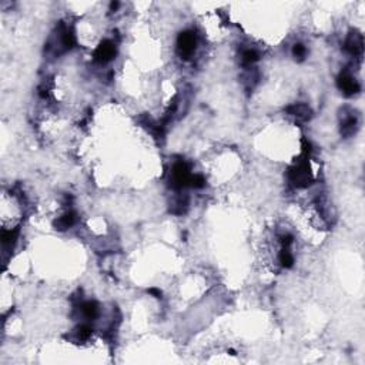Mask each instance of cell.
<instances>
[{"mask_svg": "<svg viewBox=\"0 0 365 365\" xmlns=\"http://www.w3.org/2000/svg\"><path fill=\"white\" fill-rule=\"evenodd\" d=\"M258 59H260V56L258 53L254 50V49H247V50H244V53H243V57H241V60H243V65L244 66H251L254 65L256 62H257Z\"/></svg>", "mask_w": 365, "mask_h": 365, "instance_id": "cell-12", "label": "cell"}, {"mask_svg": "<svg viewBox=\"0 0 365 365\" xmlns=\"http://www.w3.org/2000/svg\"><path fill=\"white\" fill-rule=\"evenodd\" d=\"M76 223V214L75 213H67V214L62 215L60 218H57L56 220V223H54V227L57 228V230H67V228H70V227L73 226Z\"/></svg>", "mask_w": 365, "mask_h": 365, "instance_id": "cell-9", "label": "cell"}, {"mask_svg": "<svg viewBox=\"0 0 365 365\" xmlns=\"http://www.w3.org/2000/svg\"><path fill=\"white\" fill-rule=\"evenodd\" d=\"M195 34L193 32H184L177 39V50L182 59H190L195 52Z\"/></svg>", "mask_w": 365, "mask_h": 365, "instance_id": "cell-3", "label": "cell"}, {"mask_svg": "<svg viewBox=\"0 0 365 365\" xmlns=\"http://www.w3.org/2000/svg\"><path fill=\"white\" fill-rule=\"evenodd\" d=\"M287 111L290 113L291 116L297 117L298 120H302V121H307L308 118L311 117V108L308 107L307 104H304V103L292 104V106L287 108Z\"/></svg>", "mask_w": 365, "mask_h": 365, "instance_id": "cell-7", "label": "cell"}, {"mask_svg": "<svg viewBox=\"0 0 365 365\" xmlns=\"http://www.w3.org/2000/svg\"><path fill=\"white\" fill-rule=\"evenodd\" d=\"M338 87L343 91L345 96H353L360 91V85L355 80L353 76H350L347 72H344L343 75L338 77Z\"/></svg>", "mask_w": 365, "mask_h": 365, "instance_id": "cell-5", "label": "cell"}, {"mask_svg": "<svg viewBox=\"0 0 365 365\" xmlns=\"http://www.w3.org/2000/svg\"><path fill=\"white\" fill-rule=\"evenodd\" d=\"M279 263L284 269H290L294 264V257L291 254L290 247H282L281 253H279Z\"/></svg>", "mask_w": 365, "mask_h": 365, "instance_id": "cell-11", "label": "cell"}, {"mask_svg": "<svg viewBox=\"0 0 365 365\" xmlns=\"http://www.w3.org/2000/svg\"><path fill=\"white\" fill-rule=\"evenodd\" d=\"M345 49L347 52L353 56H361L364 52V39L360 33H353L348 36L345 42Z\"/></svg>", "mask_w": 365, "mask_h": 365, "instance_id": "cell-6", "label": "cell"}, {"mask_svg": "<svg viewBox=\"0 0 365 365\" xmlns=\"http://www.w3.org/2000/svg\"><path fill=\"white\" fill-rule=\"evenodd\" d=\"M91 333H93L91 327L87 325V324H83V325H80V327L77 328V338H79L80 341H86V340H89V338L91 337Z\"/></svg>", "mask_w": 365, "mask_h": 365, "instance_id": "cell-13", "label": "cell"}, {"mask_svg": "<svg viewBox=\"0 0 365 365\" xmlns=\"http://www.w3.org/2000/svg\"><path fill=\"white\" fill-rule=\"evenodd\" d=\"M204 184L205 180L201 174H194V176H191V179H190V185L191 187H194V188H201Z\"/></svg>", "mask_w": 365, "mask_h": 365, "instance_id": "cell-14", "label": "cell"}, {"mask_svg": "<svg viewBox=\"0 0 365 365\" xmlns=\"http://www.w3.org/2000/svg\"><path fill=\"white\" fill-rule=\"evenodd\" d=\"M305 53H307V50H305V47L302 44H295L292 47V56L295 59H298V60H302L305 57Z\"/></svg>", "mask_w": 365, "mask_h": 365, "instance_id": "cell-15", "label": "cell"}, {"mask_svg": "<svg viewBox=\"0 0 365 365\" xmlns=\"http://www.w3.org/2000/svg\"><path fill=\"white\" fill-rule=\"evenodd\" d=\"M357 127H358V120L355 114L344 116L343 123H341V133L345 137H351L353 134H355Z\"/></svg>", "mask_w": 365, "mask_h": 365, "instance_id": "cell-8", "label": "cell"}, {"mask_svg": "<svg viewBox=\"0 0 365 365\" xmlns=\"http://www.w3.org/2000/svg\"><path fill=\"white\" fill-rule=\"evenodd\" d=\"M116 56V46L110 40H104L100 44L94 52V62L100 63V65H106L110 60H113V57Z\"/></svg>", "mask_w": 365, "mask_h": 365, "instance_id": "cell-4", "label": "cell"}, {"mask_svg": "<svg viewBox=\"0 0 365 365\" xmlns=\"http://www.w3.org/2000/svg\"><path fill=\"white\" fill-rule=\"evenodd\" d=\"M82 312H83V315L86 318H89V320L96 318L97 314H98V305H97L94 301H87V302H85L82 305Z\"/></svg>", "mask_w": 365, "mask_h": 365, "instance_id": "cell-10", "label": "cell"}, {"mask_svg": "<svg viewBox=\"0 0 365 365\" xmlns=\"http://www.w3.org/2000/svg\"><path fill=\"white\" fill-rule=\"evenodd\" d=\"M190 169L184 161H179L174 167L172 173V187L176 190H182L185 185L190 184Z\"/></svg>", "mask_w": 365, "mask_h": 365, "instance_id": "cell-2", "label": "cell"}, {"mask_svg": "<svg viewBox=\"0 0 365 365\" xmlns=\"http://www.w3.org/2000/svg\"><path fill=\"white\" fill-rule=\"evenodd\" d=\"M288 179L295 187H300V188L310 185L312 182V176L307 160L300 161L295 167H292L288 173Z\"/></svg>", "mask_w": 365, "mask_h": 365, "instance_id": "cell-1", "label": "cell"}]
</instances>
